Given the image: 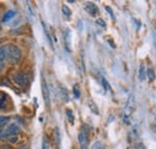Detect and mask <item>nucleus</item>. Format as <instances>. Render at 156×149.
<instances>
[{"instance_id": "1", "label": "nucleus", "mask_w": 156, "mask_h": 149, "mask_svg": "<svg viewBox=\"0 0 156 149\" xmlns=\"http://www.w3.org/2000/svg\"><path fill=\"white\" fill-rule=\"evenodd\" d=\"M135 110V96L133 95H131L129 97V101H127V105H126L125 107V110H124V122L126 124H130V117H131V114L132 112H133Z\"/></svg>"}, {"instance_id": "2", "label": "nucleus", "mask_w": 156, "mask_h": 149, "mask_svg": "<svg viewBox=\"0 0 156 149\" xmlns=\"http://www.w3.org/2000/svg\"><path fill=\"white\" fill-rule=\"evenodd\" d=\"M21 58H22L21 49L17 47V46H10V49H9V59H10V63H12V64H17V63H19Z\"/></svg>"}, {"instance_id": "3", "label": "nucleus", "mask_w": 156, "mask_h": 149, "mask_svg": "<svg viewBox=\"0 0 156 149\" xmlns=\"http://www.w3.org/2000/svg\"><path fill=\"white\" fill-rule=\"evenodd\" d=\"M19 131H21V130H19V126H18V125H16V124H11V125H9V126L4 130L3 140L9 138L10 136H16V135H18Z\"/></svg>"}, {"instance_id": "4", "label": "nucleus", "mask_w": 156, "mask_h": 149, "mask_svg": "<svg viewBox=\"0 0 156 149\" xmlns=\"http://www.w3.org/2000/svg\"><path fill=\"white\" fill-rule=\"evenodd\" d=\"M13 79H15V82L17 84H19L23 87V85H27L29 83V74L25 73V72H18V73L15 74Z\"/></svg>"}, {"instance_id": "5", "label": "nucleus", "mask_w": 156, "mask_h": 149, "mask_svg": "<svg viewBox=\"0 0 156 149\" xmlns=\"http://www.w3.org/2000/svg\"><path fill=\"white\" fill-rule=\"evenodd\" d=\"M84 9H85L86 12H88L90 16H92V17L97 16V13H99V9H97V6L94 3H86L84 5Z\"/></svg>"}, {"instance_id": "6", "label": "nucleus", "mask_w": 156, "mask_h": 149, "mask_svg": "<svg viewBox=\"0 0 156 149\" xmlns=\"http://www.w3.org/2000/svg\"><path fill=\"white\" fill-rule=\"evenodd\" d=\"M78 142H79V146H80V149H88V146H89V142H88V136L84 132H79L78 135Z\"/></svg>"}, {"instance_id": "7", "label": "nucleus", "mask_w": 156, "mask_h": 149, "mask_svg": "<svg viewBox=\"0 0 156 149\" xmlns=\"http://www.w3.org/2000/svg\"><path fill=\"white\" fill-rule=\"evenodd\" d=\"M9 49H10V46L7 45L0 46V64L6 58H9Z\"/></svg>"}, {"instance_id": "8", "label": "nucleus", "mask_w": 156, "mask_h": 149, "mask_svg": "<svg viewBox=\"0 0 156 149\" xmlns=\"http://www.w3.org/2000/svg\"><path fill=\"white\" fill-rule=\"evenodd\" d=\"M42 95H43V100L46 102V105H49V90L47 87V83H46L44 79H42Z\"/></svg>"}, {"instance_id": "9", "label": "nucleus", "mask_w": 156, "mask_h": 149, "mask_svg": "<svg viewBox=\"0 0 156 149\" xmlns=\"http://www.w3.org/2000/svg\"><path fill=\"white\" fill-rule=\"evenodd\" d=\"M64 39H65V47H66V51H67V52H70V51H71V31H70V29H66V30H65Z\"/></svg>"}, {"instance_id": "10", "label": "nucleus", "mask_w": 156, "mask_h": 149, "mask_svg": "<svg viewBox=\"0 0 156 149\" xmlns=\"http://www.w3.org/2000/svg\"><path fill=\"white\" fill-rule=\"evenodd\" d=\"M16 16V11H13V10H9V11H6L5 12V15L3 16V23H6V22H9L11 18H13V17Z\"/></svg>"}, {"instance_id": "11", "label": "nucleus", "mask_w": 156, "mask_h": 149, "mask_svg": "<svg viewBox=\"0 0 156 149\" xmlns=\"http://www.w3.org/2000/svg\"><path fill=\"white\" fill-rule=\"evenodd\" d=\"M138 74H139V79H141V81H144V79L147 78L145 66H144L143 64H141V66H139V72H138Z\"/></svg>"}, {"instance_id": "12", "label": "nucleus", "mask_w": 156, "mask_h": 149, "mask_svg": "<svg viewBox=\"0 0 156 149\" xmlns=\"http://www.w3.org/2000/svg\"><path fill=\"white\" fill-rule=\"evenodd\" d=\"M6 101H7V96L3 94V96L0 97V110H4L6 107Z\"/></svg>"}, {"instance_id": "13", "label": "nucleus", "mask_w": 156, "mask_h": 149, "mask_svg": "<svg viewBox=\"0 0 156 149\" xmlns=\"http://www.w3.org/2000/svg\"><path fill=\"white\" fill-rule=\"evenodd\" d=\"M147 73H148V77H149L150 81H154V79L156 78V76H155V71H154V69H153V67H149Z\"/></svg>"}, {"instance_id": "14", "label": "nucleus", "mask_w": 156, "mask_h": 149, "mask_svg": "<svg viewBox=\"0 0 156 149\" xmlns=\"http://www.w3.org/2000/svg\"><path fill=\"white\" fill-rule=\"evenodd\" d=\"M54 137H55V141H56V147L59 148L60 146V134H59V129H55L54 130Z\"/></svg>"}, {"instance_id": "15", "label": "nucleus", "mask_w": 156, "mask_h": 149, "mask_svg": "<svg viewBox=\"0 0 156 149\" xmlns=\"http://www.w3.org/2000/svg\"><path fill=\"white\" fill-rule=\"evenodd\" d=\"M66 116H67V119H68V122H70L71 124L74 123V117H73V113L71 110H66Z\"/></svg>"}, {"instance_id": "16", "label": "nucleus", "mask_w": 156, "mask_h": 149, "mask_svg": "<svg viewBox=\"0 0 156 149\" xmlns=\"http://www.w3.org/2000/svg\"><path fill=\"white\" fill-rule=\"evenodd\" d=\"M42 27H43V29H44V34H46V36H47V39H48V41H49V43H50V46L53 47V42H52V37H50V35H49V33H48V29H47V27H46V24L42 22Z\"/></svg>"}, {"instance_id": "17", "label": "nucleus", "mask_w": 156, "mask_h": 149, "mask_svg": "<svg viewBox=\"0 0 156 149\" xmlns=\"http://www.w3.org/2000/svg\"><path fill=\"white\" fill-rule=\"evenodd\" d=\"M42 149H49V142H48L47 136H43V138H42Z\"/></svg>"}, {"instance_id": "18", "label": "nucleus", "mask_w": 156, "mask_h": 149, "mask_svg": "<svg viewBox=\"0 0 156 149\" xmlns=\"http://www.w3.org/2000/svg\"><path fill=\"white\" fill-rule=\"evenodd\" d=\"M10 122V118L9 117H3V116H0V126H4V125H6L7 123Z\"/></svg>"}, {"instance_id": "19", "label": "nucleus", "mask_w": 156, "mask_h": 149, "mask_svg": "<svg viewBox=\"0 0 156 149\" xmlns=\"http://www.w3.org/2000/svg\"><path fill=\"white\" fill-rule=\"evenodd\" d=\"M89 107H90V110H91L92 112H94L95 114H99V113H100V112H99V110H97L96 105H95L92 101H89Z\"/></svg>"}, {"instance_id": "20", "label": "nucleus", "mask_w": 156, "mask_h": 149, "mask_svg": "<svg viewBox=\"0 0 156 149\" xmlns=\"http://www.w3.org/2000/svg\"><path fill=\"white\" fill-rule=\"evenodd\" d=\"M73 95H74L76 99H79V97H80V91H79V88H78L77 84L73 87Z\"/></svg>"}, {"instance_id": "21", "label": "nucleus", "mask_w": 156, "mask_h": 149, "mask_svg": "<svg viewBox=\"0 0 156 149\" xmlns=\"http://www.w3.org/2000/svg\"><path fill=\"white\" fill-rule=\"evenodd\" d=\"M101 82H102V85H103V88H105V90H109L111 89V85H109V83L107 82V79L106 78H101Z\"/></svg>"}, {"instance_id": "22", "label": "nucleus", "mask_w": 156, "mask_h": 149, "mask_svg": "<svg viewBox=\"0 0 156 149\" xmlns=\"http://www.w3.org/2000/svg\"><path fill=\"white\" fill-rule=\"evenodd\" d=\"M62 13H64L65 16H70L71 15V11H70V9L66 6V5H62Z\"/></svg>"}, {"instance_id": "23", "label": "nucleus", "mask_w": 156, "mask_h": 149, "mask_svg": "<svg viewBox=\"0 0 156 149\" xmlns=\"http://www.w3.org/2000/svg\"><path fill=\"white\" fill-rule=\"evenodd\" d=\"M0 85H7V87H11V84H10L9 78H6V77H5L4 79H0Z\"/></svg>"}, {"instance_id": "24", "label": "nucleus", "mask_w": 156, "mask_h": 149, "mask_svg": "<svg viewBox=\"0 0 156 149\" xmlns=\"http://www.w3.org/2000/svg\"><path fill=\"white\" fill-rule=\"evenodd\" d=\"M92 148L94 149H105V147H103V144L101 142H95V144L92 146Z\"/></svg>"}, {"instance_id": "25", "label": "nucleus", "mask_w": 156, "mask_h": 149, "mask_svg": "<svg viewBox=\"0 0 156 149\" xmlns=\"http://www.w3.org/2000/svg\"><path fill=\"white\" fill-rule=\"evenodd\" d=\"M96 24L100 25V27H102V28H106V23L103 22V19H97V21H96Z\"/></svg>"}, {"instance_id": "26", "label": "nucleus", "mask_w": 156, "mask_h": 149, "mask_svg": "<svg viewBox=\"0 0 156 149\" xmlns=\"http://www.w3.org/2000/svg\"><path fill=\"white\" fill-rule=\"evenodd\" d=\"M106 10L108 11V13H109V15H111V16H112V18H114V15H113V11H112V9H111V7H109V6H106Z\"/></svg>"}, {"instance_id": "27", "label": "nucleus", "mask_w": 156, "mask_h": 149, "mask_svg": "<svg viewBox=\"0 0 156 149\" xmlns=\"http://www.w3.org/2000/svg\"><path fill=\"white\" fill-rule=\"evenodd\" d=\"M135 149H147L145 147H144V144H142V143H139V144H137L135 147Z\"/></svg>"}, {"instance_id": "28", "label": "nucleus", "mask_w": 156, "mask_h": 149, "mask_svg": "<svg viewBox=\"0 0 156 149\" xmlns=\"http://www.w3.org/2000/svg\"><path fill=\"white\" fill-rule=\"evenodd\" d=\"M17 140H18V137H17V136H13V137H11V138H10V142H11V143H16Z\"/></svg>"}, {"instance_id": "29", "label": "nucleus", "mask_w": 156, "mask_h": 149, "mask_svg": "<svg viewBox=\"0 0 156 149\" xmlns=\"http://www.w3.org/2000/svg\"><path fill=\"white\" fill-rule=\"evenodd\" d=\"M3 135H4V129L0 126V138H1V140H3Z\"/></svg>"}, {"instance_id": "30", "label": "nucleus", "mask_w": 156, "mask_h": 149, "mask_svg": "<svg viewBox=\"0 0 156 149\" xmlns=\"http://www.w3.org/2000/svg\"><path fill=\"white\" fill-rule=\"evenodd\" d=\"M154 45H155V48H156V31H154Z\"/></svg>"}, {"instance_id": "31", "label": "nucleus", "mask_w": 156, "mask_h": 149, "mask_svg": "<svg viewBox=\"0 0 156 149\" xmlns=\"http://www.w3.org/2000/svg\"><path fill=\"white\" fill-rule=\"evenodd\" d=\"M0 149H10V147H7V146H4L3 148H0Z\"/></svg>"}, {"instance_id": "32", "label": "nucleus", "mask_w": 156, "mask_h": 149, "mask_svg": "<svg viewBox=\"0 0 156 149\" xmlns=\"http://www.w3.org/2000/svg\"><path fill=\"white\" fill-rule=\"evenodd\" d=\"M21 149H28V147H21Z\"/></svg>"}, {"instance_id": "33", "label": "nucleus", "mask_w": 156, "mask_h": 149, "mask_svg": "<svg viewBox=\"0 0 156 149\" xmlns=\"http://www.w3.org/2000/svg\"><path fill=\"white\" fill-rule=\"evenodd\" d=\"M1 67H3V65H1V64H0V70H1Z\"/></svg>"}, {"instance_id": "34", "label": "nucleus", "mask_w": 156, "mask_h": 149, "mask_svg": "<svg viewBox=\"0 0 156 149\" xmlns=\"http://www.w3.org/2000/svg\"><path fill=\"white\" fill-rule=\"evenodd\" d=\"M0 31H1V27H0Z\"/></svg>"}]
</instances>
